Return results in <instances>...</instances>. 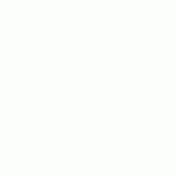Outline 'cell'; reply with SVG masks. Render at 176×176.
Instances as JSON below:
<instances>
[]
</instances>
